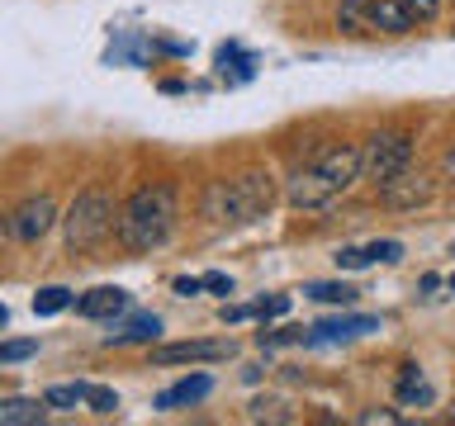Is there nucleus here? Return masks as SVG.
Masks as SVG:
<instances>
[{
  "label": "nucleus",
  "instance_id": "nucleus-1",
  "mask_svg": "<svg viewBox=\"0 0 455 426\" xmlns=\"http://www.w3.org/2000/svg\"><path fill=\"white\" fill-rule=\"evenodd\" d=\"M361 176V147H327L318 152L308 166H299L290 185H284V199L290 209H327L332 199H341Z\"/></svg>",
  "mask_w": 455,
  "mask_h": 426
},
{
  "label": "nucleus",
  "instance_id": "nucleus-2",
  "mask_svg": "<svg viewBox=\"0 0 455 426\" xmlns=\"http://www.w3.org/2000/svg\"><path fill=\"white\" fill-rule=\"evenodd\" d=\"M171 227H176V185L156 180V185H142V190L128 194V204L119 209V218H114V233L128 251H156L162 241L171 237Z\"/></svg>",
  "mask_w": 455,
  "mask_h": 426
},
{
  "label": "nucleus",
  "instance_id": "nucleus-3",
  "mask_svg": "<svg viewBox=\"0 0 455 426\" xmlns=\"http://www.w3.org/2000/svg\"><path fill=\"white\" fill-rule=\"evenodd\" d=\"M270 204H275L270 170H247V176H233V180H213L204 199H199V213L213 227H242V223L266 218Z\"/></svg>",
  "mask_w": 455,
  "mask_h": 426
},
{
  "label": "nucleus",
  "instance_id": "nucleus-4",
  "mask_svg": "<svg viewBox=\"0 0 455 426\" xmlns=\"http://www.w3.org/2000/svg\"><path fill=\"white\" fill-rule=\"evenodd\" d=\"M67 247L71 251H91L100 247V241L109 237V227H114V199L105 185H91V190H81L76 194V204L67 209Z\"/></svg>",
  "mask_w": 455,
  "mask_h": 426
},
{
  "label": "nucleus",
  "instance_id": "nucleus-5",
  "mask_svg": "<svg viewBox=\"0 0 455 426\" xmlns=\"http://www.w3.org/2000/svg\"><path fill=\"white\" fill-rule=\"evenodd\" d=\"M337 24L347 34H408L412 28L403 0H341Z\"/></svg>",
  "mask_w": 455,
  "mask_h": 426
},
{
  "label": "nucleus",
  "instance_id": "nucleus-6",
  "mask_svg": "<svg viewBox=\"0 0 455 426\" xmlns=\"http://www.w3.org/2000/svg\"><path fill=\"white\" fill-rule=\"evenodd\" d=\"M408 166H412V138L408 133H375L361 152V170L375 185H384L389 176H398V170H408Z\"/></svg>",
  "mask_w": 455,
  "mask_h": 426
},
{
  "label": "nucleus",
  "instance_id": "nucleus-7",
  "mask_svg": "<svg viewBox=\"0 0 455 426\" xmlns=\"http://www.w3.org/2000/svg\"><path fill=\"white\" fill-rule=\"evenodd\" d=\"M436 194V185H432V176H422V170H398V176H389L379 185V199L389 209H422L427 199Z\"/></svg>",
  "mask_w": 455,
  "mask_h": 426
},
{
  "label": "nucleus",
  "instance_id": "nucleus-8",
  "mask_svg": "<svg viewBox=\"0 0 455 426\" xmlns=\"http://www.w3.org/2000/svg\"><path fill=\"white\" fill-rule=\"evenodd\" d=\"M233 341H176V346H156L152 365H209V360H228Z\"/></svg>",
  "mask_w": 455,
  "mask_h": 426
},
{
  "label": "nucleus",
  "instance_id": "nucleus-9",
  "mask_svg": "<svg viewBox=\"0 0 455 426\" xmlns=\"http://www.w3.org/2000/svg\"><path fill=\"white\" fill-rule=\"evenodd\" d=\"M365 332H379V318H365V312H347V318H327L318 327H308L304 346H327V341H351V336H365Z\"/></svg>",
  "mask_w": 455,
  "mask_h": 426
},
{
  "label": "nucleus",
  "instance_id": "nucleus-10",
  "mask_svg": "<svg viewBox=\"0 0 455 426\" xmlns=\"http://www.w3.org/2000/svg\"><path fill=\"white\" fill-rule=\"evenodd\" d=\"M57 223V209H52V199L48 194H38V199H28V204H20V213H14V237L20 241H38V237H48V227Z\"/></svg>",
  "mask_w": 455,
  "mask_h": 426
},
{
  "label": "nucleus",
  "instance_id": "nucleus-11",
  "mask_svg": "<svg viewBox=\"0 0 455 426\" xmlns=\"http://www.w3.org/2000/svg\"><path fill=\"white\" fill-rule=\"evenodd\" d=\"M124 308H128V289H119V284H100V289L76 298V312H81V318H91V322L119 318Z\"/></svg>",
  "mask_w": 455,
  "mask_h": 426
},
{
  "label": "nucleus",
  "instance_id": "nucleus-12",
  "mask_svg": "<svg viewBox=\"0 0 455 426\" xmlns=\"http://www.w3.org/2000/svg\"><path fill=\"white\" fill-rule=\"evenodd\" d=\"M209 393H213V379H209V375H190V379H180V383H171V389L156 393V407H162V412H176V407L204 403Z\"/></svg>",
  "mask_w": 455,
  "mask_h": 426
},
{
  "label": "nucleus",
  "instance_id": "nucleus-13",
  "mask_svg": "<svg viewBox=\"0 0 455 426\" xmlns=\"http://www.w3.org/2000/svg\"><path fill=\"white\" fill-rule=\"evenodd\" d=\"M394 398H398L403 407H432V403H436V389L427 383V375H422L418 365H403V369H398V389H394Z\"/></svg>",
  "mask_w": 455,
  "mask_h": 426
},
{
  "label": "nucleus",
  "instance_id": "nucleus-14",
  "mask_svg": "<svg viewBox=\"0 0 455 426\" xmlns=\"http://www.w3.org/2000/svg\"><path fill=\"white\" fill-rule=\"evenodd\" d=\"M156 336H162V318L156 312H138L119 332H109V346H142V341H156Z\"/></svg>",
  "mask_w": 455,
  "mask_h": 426
},
{
  "label": "nucleus",
  "instance_id": "nucleus-15",
  "mask_svg": "<svg viewBox=\"0 0 455 426\" xmlns=\"http://www.w3.org/2000/svg\"><path fill=\"white\" fill-rule=\"evenodd\" d=\"M48 417V403H38V398H5L0 403V426H34Z\"/></svg>",
  "mask_w": 455,
  "mask_h": 426
},
{
  "label": "nucleus",
  "instance_id": "nucleus-16",
  "mask_svg": "<svg viewBox=\"0 0 455 426\" xmlns=\"http://www.w3.org/2000/svg\"><path fill=\"white\" fill-rule=\"evenodd\" d=\"M43 403L57 407V412H76L85 403V383H52V389L43 393Z\"/></svg>",
  "mask_w": 455,
  "mask_h": 426
},
{
  "label": "nucleus",
  "instance_id": "nucleus-17",
  "mask_svg": "<svg viewBox=\"0 0 455 426\" xmlns=\"http://www.w3.org/2000/svg\"><path fill=\"white\" fill-rule=\"evenodd\" d=\"M304 294L318 298V304H341V308H351L355 298H361V289H355V284H308Z\"/></svg>",
  "mask_w": 455,
  "mask_h": 426
},
{
  "label": "nucleus",
  "instance_id": "nucleus-18",
  "mask_svg": "<svg viewBox=\"0 0 455 426\" xmlns=\"http://www.w3.org/2000/svg\"><path fill=\"white\" fill-rule=\"evenodd\" d=\"M71 304V289H62V284H48V289L34 294V312L38 318H52V312H62Z\"/></svg>",
  "mask_w": 455,
  "mask_h": 426
},
{
  "label": "nucleus",
  "instance_id": "nucleus-19",
  "mask_svg": "<svg viewBox=\"0 0 455 426\" xmlns=\"http://www.w3.org/2000/svg\"><path fill=\"white\" fill-rule=\"evenodd\" d=\"M85 407L100 412V417H109V412H119V393L105 389V383H85Z\"/></svg>",
  "mask_w": 455,
  "mask_h": 426
},
{
  "label": "nucleus",
  "instance_id": "nucleus-20",
  "mask_svg": "<svg viewBox=\"0 0 455 426\" xmlns=\"http://www.w3.org/2000/svg\"><path fill=\"white\" fill-rule=\"evenodd\" d=\"M251 422H294V412H284L280 398H256V403H251Z\"/></svg>",
  "mask_w": 455,
  "mask_h": 426
},
{
  "label": "nucleus",
  "instance_id": "nucleus-21",
  "mask_svg": "<svg viewBox=\"0 0 455 426\" xmlns=\"http://www.w3.org/2000/svg\"><path fill=\"white\" fill-rule=\"evenodd\" d=\"M38 355V341H0V365H20V360H34Z\"/></svg>",
  "mask_w": 455,
  "mask_h": 426
},
{
  "label": "nucleus",
  "instance_id": "nucleus-22",
  "mask_svg": "<svg viewBox=\"0 0 455 426\" xmlns=\"http://www.w3.org/2000/svg\"><path fill=\"white\" fill-rule=\"evenodd\" d=\"M403 10H408L412 28H422V24H432L441 14V0H403Z\"/></svg>",
  "mask_w": 455,
  "mask_h": 426
},
{
  "label": "nucleus",
  "instance_id": "nucleus-23",
  "mask_svg": "<svg viewBox=\"0 0 455 426\" xmlns=\"http://www.w3.org/2000/svg\"><path fill=\"white\" fill-rule=\"evenodd\" d=\"M284 312H290V294H270V298H261V304H256V318H261V322L284 318Z\"/></svg>",
  "mask_w": 455,
  "mask_h": 426
},
{
  "label": "nucleus",
  "instance_id": "nucleus-24",
  "mask_svg": "<svg viewBox=\"0 0 455 426\" xmlns=\"http://www.w3.org/2000/svg\"><path fill=\"white\" fill-rule=\"evenodd\" d=\"M337 265H341V270H365V265H375V261H370L365 247H341V251H337Z\"/></svg>",
  "mask_w": 455,
  "mask_h": 426
},
{
  "label": "nucleus",
  "instance_id": "nucleus-25",
  "mask_svg": "<svg viewBox=\"0 0 455 426\" xmlns=\"http://www.w3.org/2000/svg\"><path fill=\"white\" fill-rule=\"evenodd\" d=\"M256 318V304H233V308H223V322H251Z\"/></svg>",
  "mask_w": 455,
  "mask_h": 426
},
{
  "label": "nucleus",
  "instance_id": "nucleus-26",
  "mask_svg": "<svg viewBox=\"0 0 455 426\" xmlns=\"http://www.w3.org/2000/svg\"><path fill=\"white\" fill-rule=\"evenodd\" d=\"M199 280H204V289H213V294H233V280L219 275V270H209V275H199Z\"/></svg>",
  "mask_w": 455,
  "mask_h": 426
},
{
  "label": "nucleus",
  "instance_id": "nucleus-27",
  "mask_svg": "<svg viewBox=\"0 0 455 426\" xmlns=\"http://www.w3.org/2000/svg\"><path fill=\"white\" fill-rule=\"evenodd\" d=\"M199 289H204V280H190V275L176 280V294H199Z\"/></svg>",
  "mask_w": 455,
  "mask_h": 426
},
{
  "label": "nucleus",
  "instance_id": "nucleus-28",
  "mask_svg": "<svg viewBox=\"0 0 455 426\" xmlns=\"http://www.w3.org/2000/svg\"><path fill=\"white\" fill-rule=\"evenodd\" d=\"M361 422H398V412H365Z\"/></svg>",
  "mask_w": 455,
  "mask_h": 426
},
{
  "label": "nucleus",
  "instance_id": "nucleus-29",
  "mask_svg": "<svg viewBox=\"0 0 455 426\" xmlns=\"http://www.w3.org/2000/svg\"><path fill=\"white\" fill-rule=\"evenodd\" d=\"M441 166H446V180H451V185H455V147H451V152H446V162H441Z\"/></svg>",
  "mask_w": 455,
  "mask_h": 426
},
{
  "label": "nucleus",
  "instance_id": "nucleus-30",
  "mask_svg": "<svg viewBox=\"0 0 455 426\" xmlns=\"http://www.w3.org/2000/svg\"><path fill=\"white\" fill-rule=\"evenodd\" d=\"M5 322H10V308H5V304H0V327H5Z\"/></svg>",
  "mask_w": 455,
  "mask_h": 426
},
{
  "label": "nucleus",
  "instance_id": "nucleus-31",
  "mask_svg": "<svg viewBox=\"0 0 455 426\" xmlns=\"http://www.w3.org/2000/svg\"><path fill=\"white\" fill-rule=\"evenodd\" d=\"M446 284H451V294H455V275H451V280H446Z\"/></svg>",
  "mask_w": 455,
  "mask_h": 426
},
{
  "label": "nucleus",
  "instance_id": "nucleus-32",
  "mask_svg": "<svg viewBox=\"0 0 455 426\" xmlns=\"http://www.w3.org/2000/svg\"><path fill=\"white\" fill-rule=\"evenodd\" d=\"M451 417H455V407H451Z\"/></svg>",
  "mask_w": 455,
  "mask_h": 426
}]
</instances>
